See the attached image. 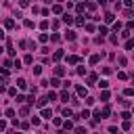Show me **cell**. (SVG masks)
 Masks as SVG:
<instances>
[{"label": "cell", "mask_w": 134, "mask_h": 134, "mask_svg": "<svg viewBox=\"0 0 134 134\" xmlns=\"http://www.w3.org/2000/svg\"><path fill=\"white\" fill-rule=\"evenodd\" d=\"M55 76H57V78L65 76V67H55Z\"/></svg>", "instance_id": "2"}, {"label": "cell", "mask_w": 134, "mask_h": 134, "mask_svg": "<svg viewBox=\"0 0 134 134\" xmlns=\"http://www.w3.org/2000/svg\"><path fill=\"white\" fill-rule=\"evenodd\" d=\"M4 84H6V82H2V84H0V92H4V90H6V86H4Z\"/></svg>", "instance_id": "34"}, {"label": "cell", "mask_w": 134, "mask_h": 134, "mask_svg": "<svg viewBox=\"0 0 134 134\" xmlns=\"http://www.w3.org/2000/svg\"><path fill=\"white\" fill-rule=\"evenodd\" d=\"M53 13H57V15L63 13V6H61V4H55V6H53Z\"/></svg>", "instance_id": "12"}, {"label": "cell", "mask_w": 134, "mask_h": 134, "mask_svg": "<svg viewBox=\"0 0 134 134\" xmlns=\"http://www.w3.org/2000/svg\"><path fill=\"white\" fill-rule=\"evenodd\" d=\"M48 86H53V88H59V86H63V84L59 82V78H53V80L48 82Z\"/></svg>", "instance_id": "1"}, {"label": "cell", "mask_w": 134, "mask_h": 134, "mask_svg": "<svg viewBox=\"0 0 134 134\" xmlns=\"http://www.w3.org/2000/svg\"><path fill=\"white\" fill-rule=\"evenodd\" d=\"M48 100H57V94L55 92H48Z\"/></svg>", "instance_id": "27"}, {"label": "cell", "mask_w": 134, "mask_h": 134, "mask_svg": "<svg viewBox=\"0 0 134 134\" xmlns=\"http://www.w3.org/2000/svg\"><path fill=\"white\" fill-rule=\"evenodd\" d=\"M50 40H53V42H59V40H61V36H59V34H53V36H50Z\"/></svg>", "instance_id": "23"}, {"label": "cell", "mask_w": 134, "mask_h": 134, "mask_svg": "<svg viewBox=\"0 0 134 134\" xmlns=\"http://www.w3.org/2000/svg\"><path fill=\"white\" fill-rule=\"evenodd\" d=\"M53 59H55V61H61V59H63V50H57V53L53 55Z\"/></svg>", "instance_id": "6"}, {"label": "cell", "mask_w": 134, "mask_h": 134, "mask_svg": "<svg viewBox=\"0 0 134 134\" xmlns=\"http://www.w3.org/2000/svg\"><path fill=\"white\" fill-rule=\"evenodd\" d=\"M61 2H63V0H61Z\"/></svg>", "instance_id": "39"}, {"label": "cell", "mask_w": 134, "mask_h": 134, "mask_svg": "<svg viewBox=\"0 0 134 134\" xmlns=\"http://www.w3.org/2000/svg\"><path fill=\"white\" fill-rule=\"evenodd\" d=\"M0 53H2V46H0Z\"/></svg>", "instance_id": "38"}, {"label": "cell", "mask_w": 134, "mask_h": 134, "mask_svg": "<svg viewBox=\"0 0 134 134\" xmlns=\"http://www.w3.org/2000/svg\"><path fill=\"white\" fill-rule=\"evenodd\" d=\"M98 86H100V88H107V86H109V82H107V80H100V82H98Z\"/></svg>", "instance_id": "19"}, {"label": "cell", "mask_w": 134, "mask_h": 134, "mask_svg": "<svg viewBox=\"0 0 134 134\" xmlns=\"http://www.w3.org/2000/svg\"><path fill=\"white\" fill-rule=\"evenodd\" d=\"M46 100H48V96H42V98L38 100V107H44V105H46Z\"/></svg>", "instance_id": "14"}, {"label": "cell", "mask_w": 134, "mask_h": 134, "mask_svg": "<svg viewBox=\"0 0 134 134\" xmlns=\"http://www.w3.org/2000/svg\"><path fill=\"white\" fill-rule=\"evenodd\" d=\"M17 86H19V88H27V82L23 78H19V80H17Z\"/></svg>", "instance_id": "5"}, {"label": "cell", "mask_w": 134, "mask_h": 134, "mask_svg": "<svg viewBox=\"0 0 134 134\" xmlns=\"http://www.w3.org/2000/svg\"><path fill=\"white\" fill-rule=\"evenodd\" d=\"M86 6H88V11H94V9H96V4H94V2H88Z\"/></svg>", "instance_id": "32"}, {"label": "cell", "mask_w": 134, "mask_h": 134, "mask_svg": "<svg viewBox=\"0 0 134 134\" xmlns=\"http://www.w3.org/2000/svg\"><path fill=\"white\" fill-rule=\"evenodd\" d=\"M53 124H55V126H63V122L59 120V117H55V120H53Z\"/></svg>", "instance_id": "31"}, {"label": "cell", "mask_w": 134, "mask_h": 134, "mask_svg": "<svg viewBox=\"0 0 134 134\" xmlns=\"http://www.w3.org/2000/svg\"><path fill=\"white\" fill-rule=\"evenodd\" d=\"M42 117H46V120H50V109H42Z\"/></svg>", "instance_id": "15"}, {"label": "cell", "mask_w": 134, "mask_h": 134, "mask_svg": "<svg viewBox=\"0 0 134 134\" xmlns=\"http://www.w3.org/2000/svg\"><path fill=\"white\" fill-rule=\"evenodd\" d=\"M76 90H78V94H80V96H86V94H88V90L84 88V86H78Z\"/></svg>", "instance_id": "4"}, {"label": "cell", "mask_w": 134, "mask_h": 134, "mask_svg": "<svg viewBox=\"0 0 134 134\" xmlns=\"http://www.w3.org/2000/svg\"><path fill=\"white\" fill-rule=\"evenodd\" d=\"M126 48L132 50V48H134V40H128V42H126Z\"/></svg>", "instance_id": "20"}, {"label": "cell", "mask_w": 134, "mask_h": 134, "mask_svg": "<svg viewBox=\"0 0 134 134\" xmlns=\"http://www.w3.org/2000/svg\"><path fill=\"white\" fill-rule=\"evenodd\" d=\"M109 113H111V107H105L100 111V120H103V117H109Z\"/></svg>", "instance_id": "3"}, {"label": "cell", "mask_w": 134, "mask_h": 134, "mask_svg": "<svg viewBox=\"0 0 134 134\" xmlns=\"http://www.w3.org/2000/svg\"><path fill=\"white\" fill-rule=\"evenodd\" d=\"M88 82H90V84H94V82H96V76H94V73H90V76H88Z\"/></svg>", "instance_id": "24"}, {"label": "cell", "mask_w": 134, "mask_h": 134, "mask_svg": "<svg viewBox=\"0 0 134 134\" xmlns=\"http://www.w3.org/2000/svg\"><path fill=\"white\" fill-rule=\"evenodd\" d=\"M0 130H6V124H4L2 120H0Z\"/></svg>", "instance_id": "35"}, {"label": "cell", "mask_w": 134, "mask_h": 134, "mask_svg": "<svg viewBox=\"0 0 134 134\" xmlns=\"http://www.w3.org/2000/svg\"><path fill=\"white\" fill-rule=\"evenodd\" d=\"M92 115H94V120H100V111H98V109H94V113H92Z\"/></svg>", "instance_id": "29"}, {"label": "cell", "mask_w": 134, "mask_h": 134, "mask_svg": "<svg viewBox=\"0 0 134 134\" xmlns=\"http://www.w3.org/2000/svg\"><path fill=\"white\" fill-rule=\"evenodd\" d=\"M48 40V34H40V42H46Z\"/></svg>", "instance_id": "26"}, {"label": "cell", "mask_w": 134, "mask_h": 134, "mask_svg": "<svg viewBox=\"0 0 134 134\" xmlns=\"http://www.w3.org/2000/svg\"><path fill=\"white\" fill-rule=\"evenodd\" d=\"M6 117H15V109H6Z\"/></svg>", "instance_id": "25"}, {"label": "cell", "mask_w": 134, "mask_h": 134, "mask_svg": "<svg viewBox=\"0 0 134 134\" xmlns=\"http://www.w3.org/2000/svg\"><path fill=\"white\" fill-rule=\"evenodd\" d=\"M124 94H126V96H132V94H134V88H126Z\"/></svg>", "instance_id": "21"}, {"label": "cell", "mask_w": 134, "mask_h": 134, "mask_svg": "<svg viewBox=\"0 0 134 134\" xmlns=\"http://www.w3.org/2000/svg\"><path fill=\"white\" fill-rule=\"evenodd\" d=\"M63 128H65V130H71V128H73V124H71V122H69V120H67V122H65V124H63Z\"/></svg>", "instance_id": "17"}, {"label": "cell", "mask_w": 134, "mask_h": 134, "mask_svg": "<svg viewBox=\"0 0 134 134\" xmlns=\"http://www.w3.org/2000/svg\"><path fill=\"white\" fill-rule=\"evenodd\" d=\"M128 29H134V21H128Z\"/></svg>", "instance_id": "36"}, {"label": "cell", "mask_w": 134, "mask_h": 134, "mask_svg": "<svg viewBox=\"0 0 134 134\" xmlns=\"http://www.w3.org/2000/svg\"><path fill=\"white\" fill-rule=\"evenodd\" d=\"M4 25H6V29H13V27H15V21H13V19H6Z\"/></svg>", "instance_id": "8"}, {"label": "cell", "mask_w": 134, "mask_h": 134, "mask_svg": "<svg viewBox=\"0 0 134 134\" xmlns=\"http://www.w3.org/2000/svg\"><path fill=\"white\" fill-rule=\"evenodd\" d=\"M107 98H109V92H107V88H105L103 94H100V100H107Z\"/></svg>", "instance_id": "18"}, {"label": "cell", "mask_w": 134, "mask_h": 134, "mask_svg": "<svg viewBox=\"0 0 134 134\" xmlns=\"http://www.w3.org/2000/svg\"><path fill=\"white\" fill-rule=\"evenodd\" d=\"M80 117H84V120H86V117H90V111H88V109H84V111L80 113Z\"/></svg>", "instance_id": "16"}, {"label": "cell", "mask_w": 134, "mask_h": 134, "mask_svg": "<svg viewBox=\"0 0 134 134\" xmlns=\"http://www.w3.org/2000/svg\"><path fill=\"white\" fill-rule=\"evenodd\" d=\"M19 4H21V6H27V4H29V0H19Z\"/></svg>", "instance_id": "33"}, {"label": "cell", "mask_w": 134, "mask_h": 134, "mask_svg": "<svg viewBox=\"0 0 134 134\" xmlns=\"http://www.w3.org/2000/svg\"><path fill=\"white\" fill-rule=\"evenodd\" d=\"M0 40H4V31L2 29H0Z\"/></svg>", "instance_id": "37"}, {"label": "cell", "mask_w": 134, "mask_h": 134, "mask_svg": "<svg viewBox=\"0 0 134 134\" xmlns=\"http://www.w3.org/2000/svg\"><path fill=\"white\" fill-rule=\"evenodd\" d=\"M61 98H63V100H67V98H69V94H67V90H63V92H61Z\"/></svg>", "instance_id": "30"}, {"label": "cell", "mask_w": 134, "mask_h": 134, "mask_svg": "<svg viewBox=\"0 0 134 134\" xmlns=\"http://www.w3.org/2000/svg\"><path fill=\"white\" fill-rule=\"evenodd\" d=\"M63 115L65 117H71V109H63Z\"/></svg>", "instance_id": "28"}, {"label": "cell", "mask_w": 134, "mask_h": 134, "mask_svg": "<svg viewBox=\"0 0 134 134\" xmlns=\"http://www.w3.org/2000/svg\"><path fill=\"white\" fill-rule=\"evenodd\" d=\"M63 21H65V23H73V17L65 13V15H63Z\"/></svg>", "instance_id": "7"}, {"label": "cell", "mask_w": 134, "mask_h": 134, "mask_svg": "<svg viewBox=\"0 0 134 134\" xmlns=\"http://www.w3.org/2000/svg\"><path fill=\"white\" fill-rule=\"evenodd\" d=\"M65 38H67V40H76V31H67Z\"/></svg>", "instance_id": "11"}, {"label": "cell", "mask_w": 134, "mask_h": 134, "mask_svg": "<svg viewBox=\"0 0 134 134\" xmlns=\"http://www.w3.org/2000/svg\"><path fill=\"white\" fill-rule=\"evenodd\" d=\"M98 34H100V36H105V34H107V27L100 25V27H98Z\"/></svg>", "instance_id": "22"}, {"label": "cell", "mask_w": 134, "mask_h": 134, "mask_svg": "<svg viewBox=\"0 0 134 134\" xmlns=\"http://www.w3.org/2000/svg\"><path fill=\"white\" fill-rule=\"evenodd\" d=\"M105 23H113V15H111V13L105 15Z\"/></svg>", "instance_id": "13"}, {"label": "cell", "mask_w": 134, "mask_h": 134, "mask_svg": "<svg viewBox=\"0 0 134 134\" xmlns=\"http://www.w3.org/2000/svg\"><path fill=\"white\" fill-rule=\"evenodd\" d=\"M98 61H100V55H92V57H90V63H92V65H96Z\"/></svg>", "instance_id": "9"}, {"label": "cell", "mask_w": 134, "mask_h": 134, "mask_svg": "<svg viewBox=\"0 0 134 134\" xmlns=\"http://www.w3.org/2000/svg\"><path fill=\"white\" fill-rule=\"evenodd\" d=\"M78 61H80V59H78V57H73V55H71V57H67V63H71V65H76Z\"/></svg>", "instance_id": "10"}]
</instances>
